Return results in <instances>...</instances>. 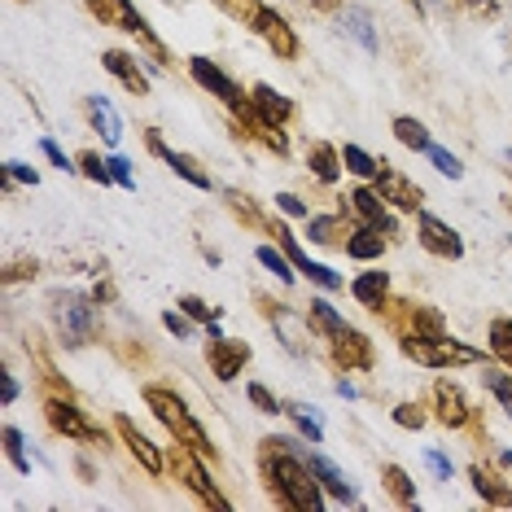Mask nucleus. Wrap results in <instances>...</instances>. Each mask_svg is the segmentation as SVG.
Wrapping results in <instances>:
<instances>
[{
    "instance_id": "obj_11",
    "label": "nucleus",
    "mask_w": 512,
    "mask_h": 512,
    "mask_svg": "<svg viewBox=\"0 0 512 512\" xmlns=\"http://www.w3.org/2000/svg\"><path fill=\"white\" fill-rule=\"evenodd\" d=\"M101 62H106V71L119 79L127 92H136V97H145V92H149V84H145V75H141V66H136V57H132V53L110 49L106 57H101Z\"/></svg>"
},
{
    "instance_id": "obj_46",
    "label": "nucleus",
    "mask_w": 512,
    "mask_h": 512,
    "mask_svg": "<svg viewBox=\"0 0 512 512\" xmlns=\"http://www.w3.org/2000/svg\"><path fill=\"white\" fill-rule=\"evenodd\" d=\"M44 158H49V162H53V167H62V171H71V162H66V154H62V149H57L53 141H44Z\"/></svg>"
},
{
    "instance_id": "obj_40",
    "label": "nucleus",
    "mask_w": 512,
    "mask_h": 512,
    "mask_svg": "<svg viewBox=\"0 0 512 512\" xmlns=\"http://www.w3.org/2000/svg\"><path fill=\"white\" fill-rule=\"evenodd\" d=\"M79 167H84V176H88V180H97V184H106V180H110V162H101L97 154H84V158H79Z\"/></svg>"
},
{
    "instance_id": "obj_36",
    "label": "nucleus",
    "mask_w": 512,
    "mask_h": 512,
    "mask_svg": "<svg viewBox=\"0 0 512 512\" xmlns=\"http://www.w3.org/2000/svg\"><path fill=\"white\" fill-rule=\"evenodd\" d=\"M429 158H434V167L442 171V176H451V180H460V176H464V167H460V158H456V154H447V149H438V145H429Z\"/></svg>"
},
{
    "instance_id": "obj_7",
    "label": "nucleus",
    "mask_w": 512,
    "mask_h": 512,
    "mask_svg": "<svg viewBox=\"0 0 512 512\" xmlns=\"http://www.w3.org/2000/svg\"><path fill=\"white\" fill-rule=\"evenodd\" d=\"M49 425L57 429V434H66V438H79V442H106L101 438V429L92 425V421H84V412L79 407H71V403H62V399H53L49 407Z\"/></svg>"
},
{
    "instance_id": "obj_51",
    "label": "nucleus",
    "mask_w": 512,
    "mask_h": 512,
    "mask_svg": "<svg viewBox=\"0 0 512 512\" xmlns=\"http://www.w3.org/2000/svg\"><path fill=\"white\" fill-rule=\"evenodd\" d=\"M469 5H491V0H469Z\"/></svg>"
},
{
    "instance_id": "obj_32",
    "label": "nucleus",
    "mask_w": 512,
    "mask_h": 512,
    "mask_svg": "<svg viewBox=\"0 0 512 512\" xmlns=\"http://www.w3.org/2000/svg\"><path fill=\"white\" fill-rule=\"evenodd\" d=\"M486 386H491V394H495V399L508 407V416H512V377H508V372L486 368Z\"/></svg>"
},
{
    "instance_id": "obj_35",
    "label": "nucleus",
    "mask_w": 512,
    "mask_h": 512,
    "mask_svg": "<svg viewBox=\"0 0 512 512\" xmlns=\"http://www.w3.org/2000/svg\"><path fill=\"white\" fill-rule=\"evenodd\" d=\"M333 232H337V219H333V215H316V219H307V237H311V241H320V246H329Z\"/></svg>"
},
{
    "instance_id": "obj_18",
    "label": "nucleus",
    "mask_w": 512,
    "mask_h": 512,
    "mask_svg": "<svg viewBox=\"0 0 512 512\" xmlns=\"http://www.w3.org/2000/svg\"><path fill=\"white\" fill-rule=\"evenodd\" d=\"M92 9H97L101 18H119L123 22V31H136V36H149V27H145V18L136 14L127 0H92Z\"/></svg>"
},
{
    "instance_id": "obj_45",
    "label": "nucleus",
    "mask_w": 512,
    "mask_h": 512,
    "mask_svg": "<svg viewBox=\"0 0 512 512\" xmlns=\"http://www.w3.org/2000/svg\"><path fill=\"white\" fill-rule=\"evenodd\" d=\"M162 324H167V329L176 333V337H189V333H193V329H189V320L176 316V311H167V316H162Z\"/></svg>"
},
{
    "instance_id": "obj_10",
    "label": "nucleus",
    "mask_w": 512,
    "mask_h": 512,
    "mask_svg": "<svg viewBox=\"0 0 512 512\" xmlns=\"http://www.w3.org/2000/svg\"><path fill=\"white\" fill-rule=\"evenodd\" d=\"M377 193L399 206V211H421V189H416L412 180H403L399 171H390V167L377 176Z\"/></svg>"
},
{
    "instance_id": "obj_43",
    "label": "nucleus",
    "mask_w": 512,
    "mask_h": 512,
    "mask_svg": "<svg viewBox=\"0 0 512 512\" xmlns=\"http://www.w3.org/2000/svg\"><path fill=\"white\" fill-rule=\"evenodd\" d=\"M250 403L259 407V412H281V403L272 399V390L267 386H250Z\"/></svg>"
},
{
    "instance_id": "obj_34",
    "label": "nucleus",
    "mask_w": 512,
    "mask_h": 512,
    "mask_svg": "<svg viewBox=\"0 0 512 512\" xmlns=\"http://www.w3.org/2000/svg\"><path fill=\"white\" fill-rule=\"evenodd\" d=\"M5 451H9V464H14V469H18V473H31V460H27V456H22V434H18V429H14V425H9V429H5Z\"/></svg>"
},
{
    "instance_id": "obj_39",
    "label": "nucleus",
    "mask_w": 512,
    "mask_h": 512,
    "mask_svg": "<svg viewBox=\"0 0 512 512\" xmlns=\"http://www.w3.org/2000/svg\"><path fill=\"white\" fill-rule=\"evenodd\" d=\"M110 162V180L114 184H123V189H136V180H132V162H127L123 154H114V158H106Z\"/></svg>"
},
{
    "instance_id": "obj_12",
    "label": "nucleus",
    "mask_w": 512,
    "mask_h": 512,
    "mask_svg": "<svg viewBox=\"0 0 512 512\" xmlns=\"http://www.w3.org/2000/svg\"><path fill=\"white\" fill-rule=\"evenodd\" d=\"M333 359L342 368H368L372 364V342H368L364 333L346 329L342 337H333Z\"/></svg>"
},
{
    "instance_id": "obj_1",
    "label": "nucleus",
    "mask_w": 512,
    "mask_h": 512,
    "mask_svg": "<svg viewBox=\"0 0 512 512\" xmlns=\"http://www.w3.org/2000/svg\"><path fill=\"white\" fill-rule=\"evenodd\" d=\"M267 469H272L276 495H281L294 512H320L324 508V495H320V486H316V473H311V464L294 460L289 451H276V456L267 460Z\"/></svg>"
},
{
    "instance_id": "obj_23",
    "label": "nucleus",
    "mask_w": 512,
    "mask_h": 512,
    "mask_svg": "<svg viewBox=\"0 0 512 512\" xmlns=\"http://www.w3.org/2000/svg\"><path fill=\"white\" fill-rule=\"evenodd\" d=\"M342 162H346V171H355L359 180H377L381 171H386V162H377L372 154H364L359 145H346V149H342Z\"/></svg>"
},
{
    "instance_id": "obj_49",
    "label": "nucleus",
    "mask_w": 512,
    "mask_h": 512,
    "mask_svg": "<svg viewBox=\"0 0 512 512\" xmlns=\"http://www.w3.org/2000/svg\"><path fill=\"white\" fill-rule=\"evenodd\" d=\"M149 149H154V154H158V158H167V154H171V149H167V145H162V136H158V132H149Z\"/></svg>"
},
{
    "instance_id": "obj_25",
    "label": "nucleus",
    "mask_w": 512,
    "mask_h": 512,
    "mask_svg": "<svg viewBox=\"0 0 512 512\" xmlns=\"http://www.w3.org/2000/svg\"><path fill=\"white\" fill-rule=\"evenodd\" d=\"M469 477H473V486H477V495H482V499H491V504H499V508L512 504V491H508V486H499V477H491L486 469H473Z\"/></svg>"
},
{
    "instance_id": "obj_3",
    "label": "nucleus",
    "mask_w": 512,
    "mask_h": 512,
    "mask_svg": "<svg viewBox=\"0 0 512 512\" xmlns=\"http://www.w3.org/2000/svg\"><path fill=\"white\" fill-rule=\"evenodd\" d=\"M403 355L416 359V364H429V368H451V364H477L473 346L464 342H451V337H434V342H421V337H407L403 342Z\"/></svg>"
},
{
    "instance_id": "obj_29",
    "label": "nucleus",
    "mask_w": 512,
    "mask_h": 512,
    "mask_svg": "<svg viewBox=\"0 0 512 512\" xmlns=\"http://www.w3.org/2000/svg\"><path fill=\"white\" fill-rule=\"evenodd\" d=\"M167 162H171V167H176V176H180V180H189V184H193V189H211V180H206V171L197 167L193 158H184V154H167Z\"/></svg>"
},
{
    "instance_id": "obj_30",
    "label": "nucleus",
    "mask_w": 512,
    "mask_h": 512,
    "mask_svg": "<svg viewBox=\"0 0 512 512\" xmlns=\"http://www.w3.org/2000/svg\"><path fill=\"white\" fill-rule=\"evenodd\" d=\"M346 31H351V36L364 44V49L372 53L377 49V36H372V18L364 14V9H351V14H346Z\"/></svg>"
},
{
    "instance_id": "obj_24",
    "label": "nucleus",
    "mask_w": 512,
    "mask_h": 512,
    "mask_svg": "<svg viewBox=\"0 0 512 512\" xmlns=\"http://www.w3.org/2000/svg\"><path fill=\"white\" fill-rule=\"evenodd\" d=\"M337 167H342V154H337L333 145H311V171H316V180L333 184L337 180Z\"/></svg>"
},
{
    "instance_id": "obj_27",
    "label": "nucleus",
    "mask_w": 512,
    "mask_h": 512,
    "mask_svg": "<svg viewBox=\"0 0 512 512\" xmlns=\"http://www.w3.org/2000/svg\"><path fill=\"white\" fill-rule=\"evenodd\" d=\"M394 136H399V145H407V149H421V154H429V132L416 119H394Z\"/></svg>"
},
{
    "instance_id": "obj_42",
    "label": "nucleus",
    "mask_w": 512,
    "mask_h": 512,
    "mask_svg": "<svg viewBox=\"0 0 512 512\" xmlns=\"http://www.w3.org/2000/svg\"><path fill=\"white\" fill-rule=\"evenodd\" d=\"M276 206H281L285 215H294V219H311L307 206H302V197H294V193H276Z\"/></svg>"
},
{
    "instance_id": "obj_6",
    "label": "nucleus",
    "mask_w": 512,
    "mask_h": 512,
    "mask_svg": "<svg viewBox=\"0 0 512 512\" xmlns=\"http://www.w3.org/2000/svg\"><path fill=\"white\" fill-rule=\"evenodd\" d=\"M416 228H421V246H425L429 254H438V259H460V254H464L460 232H456V228H447L442 219H434V215H425V211H421Z\"/></svg>"
},
{
    "instance_id": "obj_14",
    "label": "nucleus",
    "mask_w": 512,
    "mask_h": 512,
    "mask_svg": "<svg viewBox=\"0 0 512 512\" xmlns=\"http://www.w3.org/2000/svg\"><path fill=\"white\" fill-rule=\"evenodd\" d=\"M119 434H123V442H127V451H132V456L145 464V473H162V451H158L154 442H149L132 421H127V416H119Z\"/></svg>"
},
{
    "instance_id": "obj_15",
    "label": "nucleus",
    "mask_w": 512,
    "mask_h": 512,
    "mask_svg": "<svg viewBox=\"0 0 512 512\" xmlns=\"http://www.w3.org/2000/svg\"><path fill=\"white\" fill-rule=\"evenodd\" d=\"M250 101H254V110H259V119H263V123H272V127H281L289 114H294V101L281 97V92L267 88V84L254 88V97H250Z\"/></svg>"
},
{
    "instance_id": "obj_5",
    "label": "nucleus",
    "mask_w": 512,
    "mask_h": 512,
    "mask_svg": "<svg viewBox=\"0 0 512 512\" xmlns=\"http://www.w3.org/2000/svg\"><path fill=\"white\" fill-rule=\"evenodd\" d=\"M92 302L88 298H79V294H66V298H57V329H62L66 337V346H84L92 342Z\"/></svg>"
},
{
    "instance_id": "obj_44",
    "label": "nucleus",
    "mask_w": 512,
    "mask_h": 512,
    "mask_svg": "<svg viewBox=\"0 0 512 512\" xmlns=\"http://www.w3.org/2000/svg\"><path fill=\"white\" fill-rule=\"evenodd\" d=\"M5 176H9V184H14V180H18V184H36V180H40L36 171L27 167V162H5Z\"/></svg>"
},
{
    "instance_id": "obj_20",
    "label": "nucleus",
    "mask_w": 512,
    "mask_h": 512,
    "mask_svg": "<svg viewBox=\"0 0 512 512\" xmlns=\"http://www.w3.org/2000/svg\"><path fill=\"white\" fill-rule=\"evenodd\" d=\"M88 110H92V123L101 127V136H106L110 145H119L123 141V123H119V114H114V106L106 97H88Z\"/></svg>"
},
{
    "instance_id": "obj_17",
    "label": "nucleus",
    "mask_w": 512,
    "mask_h": 512,
    "mask_svg": "<svg viewBox=\"0 0 512 512\" xmlns=\"http://www.w3.org/2000/svg\"><path fill=\"white\" fill-rule=\"evenodd\" d=\"M381 250H386V237H381V228H372V224H364V228H355L351 232V241H346V254L351 259H381Z\"/></svg>"
},
{
    "instance_id": "obj_50",
    "label": "nucleus",
    "mask_w": 512,
    "mask_h": 512,
    "mask_svg": "<svg viewBox=\"0 0 512 512\" xmlns=\"http://www.w3.org/2000/svg\"><path fill=\"white\" fill-rule=\"evenodd\" d=\"M316 9H324V14H333V9H342V0H311Z\"/></svg>"
},
{
    "instance_id": "obj_38",
    "label": "nucleus",
    "mask_w": 512,
    "mask_h": 512,
    "mask_svg": "<svg viewBox=\"0 0 512 512\" xmlns=\"http://www.w3.org/2000/svg\"><path fill=\"white\" fill-rule=\"evenodd\" d=\"M394 425H403V429H421L425 425V412L416 403H399L394 407Z\"/></svg>"
},
{
    "instance_id": "obj_13",
    "label": "nucleus",
    "mask_w": 512,
    "mask_h": 512,
    "mask_svg": "<svg viewBox=\"0 0 512 512\" xmlns=\"http://www.w3.org/2000/svg\"><path fill=\"white\" fill-rule=\"evenodd\" d=\"M434 399H438V421L447 425V429H460L464 421H469V403H464L460 386H451V381H438Z\"/></svg>"
},
{
    "instance_id": "obj_21",
    "label": "nucleus",
    "mask_w": 512,
    "mask_h": 512,
    "mask_svg": "<svg viewBox=\"0 0 512 512\" xmlns=\"http://www.w3.org/2000/svg\"><path fill=\"white\" fill-rule=\"evenodd\" d=\"M197 460H202V456H197ZM197 460H189V464H184V469H180V473H184V482H189V486H193V495H202L211 508H228V499H224V495H219L215 486H211V477L202 473V464H197Z\"/></svg>"
},
{
    "instance_id": "obj_22",
    "label": "nucleus",
    "mask_w": 512,
    "mask_h": 512,
    "mask_svg": "<svg viewBox=\"0 0 512 512\" xmlns=\"http://www.w3.org/2000/svg\"><path fill=\"white\" fill-rule=\"evenodd\" d=\"M307 464H311V473L320 477V486H324V491H329L333 499H346V504H351V499H355V495H351V486L342 482V473H337L329 460H324V456H311Z\"/></svg>"
},
{
    "instance_id": "obj_48",
    "label": "nucleus",
    "mask_w": 512,
    "mask_h": 512,
    "mask_svg": "<svg viewBox=\"0 0 512 512\" xmlns=\"http://www.w3.org/2000/svg\"><path fill=\"white\" fill-rule=\"evenodd\" d=\"M0 399H5V403H14V399H18V381H14V377L0 381Z\"/></svg>"
},
{
    "instance_id": "obj_47",
    "label": "nucleus",
    "mask_w": 512,
    "mask_h": 512,
    "mask_svg": "<svg viewBox=\"0 0 512 512\" xmlns=\"http://www.w3.org/2000/svg\"><path fill=\"white\" fill-rule=\"evenodd\" d=\"M429 469H434L438 477H451V460L442 456V451H429Z\"/></svg>"
},
{
    "instance_id": "obj_26",
    "label": "nucleus",
    "mask_w": 512,
    "mask_h": 512,
    "mask_svg": "<svg viewBox=\"0 0 512 512\" xmlns=\"http://www.w3.org/2000/svg\"><path fill=\"white\" fill-rule=\"evenodd\" d=\"M311 324H316L320 333H329V337H342V333H346V320L337 316V311H333V307H329V302H324V298H316V302H311Z\"/></svg>"
},
{
    "instance_id": "obj_33",
    "label": "nucleus",
    "mask_w": 512,
    "mask_h": 512,
    "mask_svg": "<svg viewBox=\"0 0 512 512\" xmlns=\"http://www.w3.org/2000/svg\"><path fill=\"white\" fill-rule=\"evenodd\" d=\"M285 412H289V416H294V425H298V429H302V434H307L311 442H320V438H324V429H320V421H316V416H311V412H307V407H302V403H289V407H285Z\"/></svg>"
},
{
    "instance_id": "obj_9",
    "label": "nucleus",
    "mask_w": 512,
    "mask_h": 512,
    "mask_svg": "<svg viewBox=\"0 0 512 512\" xmlns=\"http://www.w3.org/2000/svg\"><path fill=\"white\" fill-rule=\"evenodd\" d=\"M246 359H250V346L246 342H232V337H215V342H211V368H215L219 381L237 377Z\"/></svg>"
},
{
    "instance_id": "obj_28",
    "label": "nucleus",
    "mask_w": 512,
    "mask_h": 512,
    "mask_svg": "<svg viewBox=\"0 0 512 512\" xmlns=\"http://www.w3.org/2000/svg\"><path fill=\"white\" fill-rule=\"evenodd\" d=\"M386 486H390V495L399 499V504H407V508L416 504V486H412V477H407L399 464H386Z\"/></svg>"
},
{
    "instance_id": "obj_31",
    "label": "nucleus",
    "mask_w": 512,
    "mask_h": 512,
    "mask_svg": "<svg viewBox=\"0 0 512 512\" xmlns=\"http://www.w3.org/2000/svg\"><path fill=\"white\" fill-rule=\"evenodd\" d=\"M491 351L512 368V320H495L491 324Z\"/></svg>"
},
{
    "instance_id": "obj_19",
    "label": "nucleus",
    "mask_w": 512,
    "mask_h": 512,
    "mask_svg": "<svg viewBox=\"0 0 512 512\" xmlns=\"http://www.w3.org/2000/svg\"><path fill=\"white\" fill-rule=\"evenodd\" d=\"M351 294L364 302V307H372V311H381V302H386V294H390V281H386V272H364L359 281L351 285Z\"/></svg>"
},
{
    "instance_id": "obj_4",
    "label": "nucleus",
    "mask_w": 512,
    "mask_h": 512,
    "mask_svg": "<svg viewBox=\"0 0 512 512\" xmlns=\"http://www.w3.org/2000/svg\"><path fill=\"white\" fill-rule=\"evenodd\" d=\"M193 79H197V84H202L206 92H215V97L219 101H224V106H232V110H237L241 114V119H250L254 127H263V119H259V114H254L250 110V101L246 97H241V88L237 84H232V79L224 75V71H219V66L215 62H206V57H193Z\"/></svg>"
},
{
    "instance_id": "obj_16",
    "label": "nucleus",
    "mask_w": 512,
    "mask_h": 512,
    "mask_svg": "<svg viewBox=\"0 0 512 512\" xmlns=\"http://www.w3.org/2000/svg\"><path fill=\"white\" fill-rule=\"evenodd\" d=\"M351 206H355V215L364 219V224L372 228H381V232H390V215H386V197H381L377 189H355L351 193Z\"/></svg>"
},
{
    "instance_id": "obj_41",
    "label": "nucleus",
    "mask_w": 512,
    "mask_h": 512,
    "mask_svg": "<svg viewBox=\"0 0 512 512\" xmlns=\"http://www.w3.org/2000/svg\"><path fill=\"white\" fill-rule=\"evenodd\" d=\"M180 307H184V316H189V320H206V324H215V311L211 307H206V302L202 298H180Z\"/></svg>"
},
{
    "instance_id": "obj_2",
    "label": "nucleus",
    "mask_w": 512,
    "mask_h": 512,
    "mask_svg": "<svg viewBox=\"0 0 512 512\" xmlns=\"http://www.w3.org/2000/svg\"><path fill=\"white\" fill-rule=\"evenodd\" d=\"M145 403L154 407V416L162 425L171 429V434H176L184 447L193 451V456H202V460H215V447H211V438L202 434V425L193 421V412L189 407H184V399L180 394H171V390H162V386H149L145 390Z\"/></svg>"
},
{
    "instance_id": "obj_8",
    "label": "nucleus",
    "mask_w": 512,
    "mask_h": 512,
    "mask_svg": "<svg viewBox=\"0 0 512 512\" xmlns=\"http://www.w3.org/2000/svg\"><path fill=\"white\" fill-rule=\"evenodd\" d=\"M254 27H259V36L276 49V57H294L298 53V40H294V31H289V22L281 14L259 9V14H254Z\"/></svg>"
},
{
    "instance_id": "obj_37",
    "label": "nucleus",
    "mask_w": 512,
    "mask_h": 512,
    "mask_svg": "<svg viewBox=\"0 0 512 512\" xmlns=\"http://www.w3.org/2000/svg\"><path fill=\"white\" fill-rule=\"evenodd\" d=\"M259 263L267 267V272H276V276H281V281H294V272H289L285 254H276L272 246H259Z\"/></svg>"
}]
</instances>
